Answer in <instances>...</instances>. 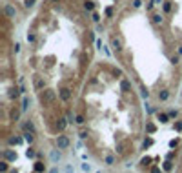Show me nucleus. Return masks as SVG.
<instances>
[{
  "label": "nucleus",
  "mask_w": 182,
  "mask_h": 173,
  "mask_svg": "<svg viewBox=\"0 0 182 173\" xmlns=\"http://www.w3.org/2000/svg\"><path fill=\"white\" fill-rule=\"evenodd\" d=\"M55 97H57V93L55 91H53V89H46V91H42L40 93V102H42V104H51V102L53 100H55Z\"/></svg>",
  "instance_id": "1"
},
{
  "label": "nucleus",
  "mask_w": 182,
  "mask_h": 173,
  "mask_svg": "<svg viewBox=\"0 0 182 173\" xmlns=\"http://www.w3.org/2000/svg\"><path fill=\"white\" fill-rule=\"evenodd\" d=\"M57 146H58V149H66L67 146H69V139H67L66 135H58V139H57Z\"/></svg>",
  "instance_id": "2"
},
{
  "label": "nucleus",
  "mask_w": 182,
  "mask_h": 173,
  "mask_svg": "<svg viewBox=\"0 0 182 173\" xmlns=\"http://www.w3.org/2000/svg\"><path fill=\"white\" fill-rule=\"evenodd\" d=\"M60 98H62L64 102H67L71 98V89L69 88H62V89H60Z\"/></svg>",
  "instance_id": "3"
},
{
  "label": "nucleus",
  "mask_w": 182,
  "mask_h": 173,
  "mask_svg": "<svg viewBox=\"0 0 182 173\" xmlns=\"http://www.w3.org/2000/svg\"><path fill=\"white\" fill-rule=\"evenodd\" d=\"M4 11H6V15H7V17H9V18H15V15H17V11H15V7H13L11 4H6Z\"/></svg>",
  "instance_id": "4"
},
{
  "label": "nucleus",
  "mask_w": 182,
  "mask_h": 173,
  "mask_svg": "<svg viewBox=\"0 0 182 173\" xmlns=\"http://www.w3.org/2000/svg\"><path fill=\"white\" fill-rule=\"evenodd\" d=\"M120 89H122L124 93H129V91H131V82H129V80H126V78H124V80L120 82Z\"/></svg>",
  "instance_id": "5"
},
{
  "label": "nucleus",
  "mask_w": 182,
  "mask_h": 173,
  "mask_svg": "<svg viewBox=\"0 0 182 173\" xmlns=\"http://www.w3.org/2000/svg\"><path fill=\"white\" fill-rule=\"evenodd\" d=\"M4 159L6 160H17V153L11 151V149H6L4 151Z\"/></svg>",
  "instance_id": "6"
},
{
  "label": "nucleus",
  "mask_w": 182,
  "mask_h": 173,
  "mask_svg": "<svg viewBox=\"0 0 182 173\" xmlns=\"http://www.w3.org/2000/svg\"><path fill=\"white\" fill-rule=\"evenodd\" d=\"M42 88H44V80H42L40 77H35V89H36V91H40Z\"/></svg>",
  "instance_id": "7"
},
{
  "label": "nucleus",
  "mask_w": 182,
  "mask_h": 173,
  "mask_svg": "<svg viewBox=\"0 0 182 173\" xmlns=\"http://www.w3.org/2000/svg\"><path fill=\"white\" fill-rule=\"evenodd\" d=\"M111 48H113V51H120V49H122V46H120V42L117 40V38H113V40H111Z\"/></svg>",
  "instance_id": "8"
},
{
  "label": "nucleus",
  "mask_w": 182,
  "mask_h": 173,
  "mask_svg": "<svg viewBox=\"0 0 182 173\" xmlns=\"http://www.w3.org/2000/svg\"><path fill=\"white\" fill-rule=\"evenodd\" d=\"M29 104H31V100H29V97H24V98H22V111H27Z\"/></svg>",
  "instance_id": "9"
},
{
  "label": "nucleus",
  "mask_w": 182,
  "mask_h": 173,
  "mask_svg": "<svg viewBox=\"0 0 182 173\" xmlns=\"http://www.w3.org/2000/svg\"><path fill=\"white\" fill-rule=\"evenodd\" d=\"M24 140L31 144V142H33V131H26V133H24Z\"/></svg>",
  "instance_id": "10"
},
{
  "label": "nucleus",
  "mask_w": 182,
  "mask_h": 173,
  "mask_svg": "<svg viewBox=\"0 0 182 173\" xmlns=\"http://www.w3.org/2000/svg\"><path fill=\"white\" fill-rule=\"evenodd\" d=\"M158 120H160L162 124H166V122L169 120V113H168V115H166V113H158Z\"/></svg>",
  "instance_id": "11"
},
{
  "label": "nucleus",
  "mask_w": 182,
  "mask_h": 173,
  "mask_svg": "<svg viewBox=\"0 0 182 173\" xmlns=\"http://www.w3.org/2000/svg\"><path fill=\"white\" fill-rule=\"evenodd\" d=\"M84 7H86V11H93V9H95V2H91V0H86Z\"/></svg>",
  "instance_id": "12"
},
{
  "label": "nucleus",
  "mask_w": 182,
  "mask_h": 173,
  "mask_svg": "<svg viewBox=\"0 0 182 173\" xmlns=\"http://www.w3.org/2000/svg\"><path fill=\"white\" fill-rule=\"evenodd\" d=\"M66 124H67V122H66V119H58V122H57V128H58L60 131H62V129L66 128Z\"/></svg>",
  "instance_id": "13"
},
{
  "label": "nucleus",
  "mask_w": 182,
  "mask_h": 173,
  "mask_svg": "<svg viewBox=\"0 0 182 173\" xmlns=\"http://www.w3.org/2000/svg\"><path fill=\"white\" fill-rule=\"evenodd\" d=\"M20 142H22L20 137H11V139H9V144H11V146H17V144H20Z\"/></svg>",
  "instance_id": "14"
},
{
  "label": "nucleus",
  "mask_w": 182,
  "mask_h": 173,
  "mask_svg": "<svg viewBox=\"0 0 182 173\" xmlns=\"http://www.w3.org/2000/svg\"><path fill=\"white\" fill-rule=\"evenodd\" d=\"M146 131H148V133H155V131H157V128H155V124H151V122H148V124H146Z\"/></svg>",
  "instance_id": "15"
},
{
  "label": "nucleus",
  "mask_w": 182,
  "mask_h": 173,
  "mask_svg": "<svg viewBox=\"0 0 182 173\" xmlns=\"http://www.w3.org/2000/svg\"><path fill=\"white\" fill-rule=\"evenodd\" d=\"M158 98H160V100H168L169 98V91H160V93H158Z\"/></svg>",
  "instance_id": "16"
},
{
  "label": "nucleus",
  "mask_w": 182,
  "mask_h": 173,
  "mask_svg": "<svg viewBox=\"0 0 182 173\" xmlns=\"http://www.w3.org/2000/svg\"><path fill=\"white\" fill-rule=\"evenodd\" d=\"M24 129H26V131H35L33 122H31V120H29V122H26V124H24Z\"/></svg>",
  "instance_id": "17"
},
{
  "label": "nucleus",
  "mask_w": 182,
  "mask_h": 173,
  "mask_svg": "<svg viewBox=\"0 0 182 173\" xmlns=\"http://www.w3.org/2000/svg\"><path fill=\"white\" fill-rule=\"evenodd\" d=\"M46 166H44V162H35V171H44Z\"/></svg>",
  "instance_id": "18"
},
{
  "label": "nucleus",
  "mask_w": 182,
  "mask_h": 173,
  "mask_svg": "<svg viewBox=\"0 0 182 173\" xmlns=\"http://www.w3.org/2000/svg\"><path fill=\"white\" fill-rule=\"evenodd\" d=\"M17 97H18V89H17V88L9 89V98H17Z\"/></svg>",
  "instance_id": "19"
},
{
  "label": "nucleus",
  "mask_w": 182,
  "mask_h": 173,
  "mask_svg": "<svg viewBox=\"0 0 182 173\" xmlns=\"http://www.w3.org/2000/svg\"><path fill=\"white\" fill-rule=\"evenodd\" d=\"M153 22H155V24H160V22H162V15H153Z\"/></svg>",
  "instance_id": "20"
},
{
  "label": "nucleus",
  "mask_w": 182,
  "mask_h": 173,
  "mask_svg": "<svg viewBox=\"0 0 182 173\" xmlns=\"http://www.w3.org/2000/svg\"><path fill=\"white\" fill-rule=\"evenodd\" d=\"M171 168H173V166H171V162H169V159H168V160H166V162H164V169H166V171H171Z\"/></svg>",
  "instance_id": "21"
},
{
  "label": "nucleus",
  "mask_w": 182,
  "mask_h": 173,
  "mask_svg": "<svg viewBox=\"0 0 182 173\" xmlns=\"http://www.w3.org/2000/svg\"><path fill=\"white\" fill-rule=\"evenodd\" d=\"M151 144H153V139H146L144 140V148H149Z\"/></svg>",
  "instance_id": "22"
},
{
  "label": "nucleus",
  "mask_w": 182,
  "mask_h": 173,
  "mask_svg": "<svg viewBox=\"0 0 182 173\" xmlns=\"http://www.w3.org/2000/svg\"><path fill=\"white\" fill-rule=\"evenodd\" d=\"M140 91H142V97H144V98H148V97H149V91H148L146 88H142Z\"/></svg>",
  "instance_id": "23"
},
{
  "label": "nucleus",
  "mask_w": 182,
  "mask_h": 173,
  "mask_svg": "<svg viewBox=\"0 0 182 173\" xmlns=\"http://www.w3.org/2000/svg\"><path fill=\"white\" fill-rule=\"evenodd\" d=\"M18 115H20V113H18V111H15V109H13V111H11V119H13V120H17V119H18Z\"/></svg>",
  "instance_id": "24"
},
{
  "label": "nucleus",
  "mask_w": 182,
  "mask_h": 173,
  "mask_svg": "<svg viewBox=\"0 0 182 173\" xmlns=\"http://www.w3.org/2000/svg\"><path fill=\"white\" fill-rule=\"evenodd\" d=\"M75 122H77V124H84V117H82V115H78L77 119H75Z\"/></svg>",
  "instance_id": "25"
},
{
  "label": "nucleus",
  "mask_w": 182,
  "mask_h": 173,
  "mask_svg": "<svg viewBox=\"0 0 182 173\" xmlns=\"http://www.w3.org/2000/svg\"><path fill=\"white\" fill-rule=\"evenodd\" d=\"M51 159H53V160H58V159H60V153L53 151V153H51Z\"/></svg>",
  "instance_id": "26"
},
{
  "label": "nucleus",
  "mask_w": 182,
  "mask_h": 173,
  "mask_svg": "<svg viewBox=\"0 0 182 173\" xmlns=\"http://www.w3.org/2000/svg\"><path fill=\"white\" fill-rule=\"evenodd\" d=\"M0 169H2V171H6V169H7V162H6V160L0 162Z\"/></svg>",
  "instance_id": "27"
},
{
  "label": "nucleus",
  "mask_w": 182,
  "mask_h": 173,
  "mask_svg": "<svg viewBox=\"0 0 182 173\" xmlns=\"http://www.w3.org/2000/svg\"><path fill=\"white\" fill-rule=\"evenodd\" d=\"M26 155L29 157V159H33V157H35V151H33V149H27V151H26Z\"/></svg>",
  "instance_id": "28"
},
{
  "label": "nucleus",
  "mask_w": 182,
  "mask_h": 173,
  "mask_svg": "<svg viewBox=\"0 0 182 173\" xmlns=\"http://www.w3.org/2000/svg\"><path fill=\"white\" fill-rule=\"evenodd\" d=\"M164 11H171V4L169 2H164Z\"/></svg>",
  "instance_id": "29"
},
{
  "label": "nucleus",
  "mask_w": 182,
  "mask_h": 173,
  "mask_svg": "<svg viewBox=\"0 0 182 173\" xmlns=\"http://www.w3.org/2000/svg\"><path fill=\"white\" fill-rule=\"evenodd\" d=\"M149 162H151V159H149V157H146V159H142V162H140V164H144V166H148Z\"/></svg>",
  "instance_id": "30"
},
{
  "label": "nucleus",
  "mask_w": 182,
  "mask_h": 173,
  "mask_svg": "<svg viewBox=\"0 0 182 173\" xmlns=\"http://www.w3.org/2000/svg\"><path fill=\"white\" fill-rule=\"evenodd\" d=\"M140 6H142L140 0H133V7H140Z\"/></svg>",
  "instance_id": "31"
},
{
  "label": "nucleus",
  "mask_w": 182,
  "mask_h": 173,
  "mask_svg": "<svg viewBox=\"0 0 182 173\" xmlns=\"http://www.w3.org/2000/svg\"><path fill=\"white\" fill-rule=\"evenodd\" d=\"M175 129H177V131H182V122H177V124H175Z\"/></svg>",
  "instance_id": "32"
},
{
  "label": "nucleus",
  "mask_w": 182,
  "mask_h": 173,
  "mask_svg": "<svg viewBox=\"0 0 182 173\" xmlns=\"http://www.w3.org/2000/svg\"><path fill=\"white\" fill-rule=\"evenodd\" d=\"M35 4V0H26V7H31Z\"/></svg>",
  "instance_id": "33"
},
{
  "label": "nucleus",
  "mask_w": 182,
  "mask_h": 173,
  "mask_svg": "<svg viewBox=\"0 0 182 173\" xmlns=\"http://www.w3.org/2000/svg\"><path fill=\"white\" fill-rule=\"evenodd\" d=\"M97 48H100V49L104 48V46H102V40H100V38H97Z\"/></svg>",
  "instance_id": "34"
},
{
  "label": "nucleus",
  "mask_w": 182,
  "mask_h": 173,
  "mask_svg": "<svg viewBox=\"0 0 182 173\" xmlns=\"http://www.w3.org/2000/svg\"><path fill=\"white\" fill-rule=\"evenodd\" d=\"M78 137H80V139H86V137H87V131H80Z\"/></svg>",
  "instance_id": "35"
},
{
  "label": "nucleus",
  "mask_w": 182,
  "mask_h": 173,
  "mask_svg": "<svg viewBox=\"0 0 182 173\" xmlns=\"http://www.w3.org/2000/svg\"><path fill=\"white\" fill-rule=\"evenodd\" d=\"M106 164H113V157H106Z\"/></svg>",
  "instance_id": "36"
},
{
  "label": "nucleus",
  "mask_w": 182,
  "mask_h": 173,
  "mask_svg": "<svg viewBox=\"0 0 182 173\" xmlns=\"http://www.w3.org/2000/svg\"><path fill=\"white\" fill-rule=\"evenodd\" d=\"M106 15H108V17H111V15H113V9H111V7H108V9H106Z\"/></svg>",
  "instance_id": "37"
},
{
  "label": "nucleus",
  "mask_w": 182,
  "mask_h": 173,
  "mask_svg": "<svg viewBox=\"0 0 182 173\" xmlns=\"http://www.w3.org/2000/svg\"><path fill=\"white\" fill-rule=\"evenodd\" d=\"M27 40L29 42H35V35H27Z\"/></svg>",
  "instance_id": "38"
},
{
  "label": "nucleus",
  "mask_w": 182,
  "mask_h": 173,
  "mask_svg": "<svg viewBox=\"0 0 182 173\" xmlns=\"http://www.w3.org/2000/svg\"><path fill=\"white\" fill-rule=\"evenodd\" d=\"M93 20H95V22H98V20H100V17H98L97 13H93Z\"/></svg>",
  "instance_id": "39"
},
{
  "label": "nucleus",
  "mask_w": 182,
  "mask_h": 173,
  "mask_svg": "<svg viewBox=\"0 0 182 173\" xmlns=\"http://www.w3.org/2000/svg\"><path fill=\"white\" fill-rule=\"evenodd\" d=\"M160 2H162V0H153V4H155V6H160Z\"/></svg>",
  "instance_id": "40"
}]
</instances>
